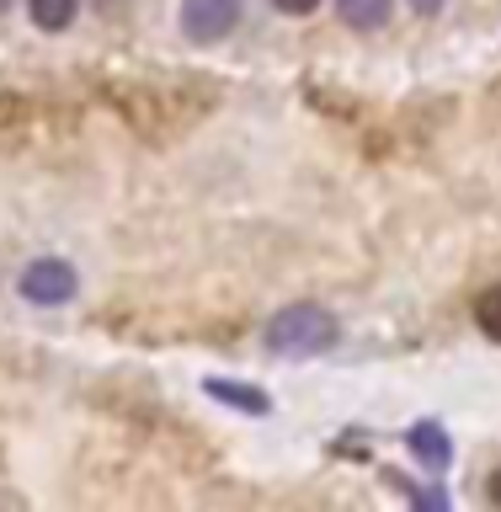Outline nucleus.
Returning a JSON list of instances; mask_svg holds the SVG:
<instances>
[{
    "label": "nucleus",
    "instance_id": "nucleus-1",
    "mask_svg": "<svg viewBox=\"0 0 501 512\" xmlns=\"http://www.w3.org/2000/svg\"><path fill=\"white\" fill-rule=\"evenodd\" d=\"M336 336H342V326H336V315L326 310V304H288V310H278L267 320V347L272 352H294V358H310V352H326Z\"/></svg>",
    "mask_w": 501,
    "mask_h": 512
},
{
    "label": "nucleus",
    "instance_id": "nucleus-2",
    "mask_svg": "<svg viewBox=\"0 0 501 512\" xmlns=\"http://www.w3.org/2000/svg\"><path fill=\"white\" fill-rule=\"evenodd\" d=\"M75 288H80V278L64 256H38V262L22 272V299L27 304H48V310H54V304L75 299Z\"/></svg>",
    "mask_w": 501,
    "mask_h": 512
},
{
    "label": "nucleus",
    "instance_id": "nucleus-3",
    "mask_svg": "<svg viewBox=\"0 0 501 512\" xmlns=\"http://www.w3.org/2000/svg\"><path fill=\"white\" fill-rule=\"evenodd\" d=\"M240 22V0H182V32L192 43H219Z\"/></svg>",
    "mask_w": 501,
    "mask_h": 512
},
{
    "label": "nucleus",
    "instance_id": "nucleus-4",
    "mask_svg": "<svg viewBox=\"0 0 501 512\" xmlns=\"http://www.w3.org/2000/svg\"><path fill=\"white\" fill-rule=\"evenodd\" d=\"M395 0H336V16L352 27V32H379L384 22H390Z\"/></svg>",
    "mask_w": 501,
    "mask_h": 512
},
{
    "label": "nucleus",
    "instance_id": "nucleus-5",
    "mask_svg": "<svg viewBox=\"0 0 501 512\" xmlns=\"http://www.w3.org/2000/svg\"><path fill=\"white\" fill-rule=\"evenodd\" d=\"M75 11H80V0H27L32 27H43V32H64L75 22Z\"/></svg>",
    "mask_w": 501,
    "mask_h": 512
},
{
    "label": "nucleus",
    "instance_id": "nucleus-6",
    "mask_svg": "<svg viewBox=\"0 0 501 512\" xmlns=\"http://www.w3.org/2000/svg\"><path fill=\"white\" fill-rule=\"evenodd\" d=\"M411 448L422 454V464H432V470H443L448 454H454V448H448V432H443L438 422H422V427H416V432H411Z\"/></svg>",
    "mask_w": 501,
    "mask_h": 512
},
{
    "label": "nucleus",
    "instance_id": "nucleus-7",
    "mask_svg": "<svg viewBox=\"0 0 501 512\" xmlns=\"http://www.w3.org/2000/svg\"><path fill=\"white\" fill-rule=\"evenodd\" d=\"M475 326L491 336V342H501V283L486 288V294L475 299Z\"/></svg>",
    "mask_w": 501,
    "mask_h": 512
},
{
    "label": "nucleus",
    "instance_id": "nucleus-8",
    "mask_svg": "<svg viewBox=\"0 0 501 512\" xmlns=\"http://www.w3.org/2000/svg\"><path fill=\"white\" fill-rule=\"evenodd\" d=\"M208 395H219V400H235V406H246V411H262V406H267L262 395H246V390H235L230 379H208Z\"/></svg>",
    "mask_w": 501,
    "mask_h": 512
},
{
    "label": "nucleus",
    "instance_id": "nucleus-9",
    "mask_svg": "<svg viewBox=\"0 0 501 512\" xmlns=\"http://www.w3.org/2000/svg\"><path fill=\"white\" fill-rule=\"evenodd\" d=\"M272 6H278L283 16H310V11L320 6V0H272Z\"/></svg>",
    "mask_w": 501,
    "mask_h": 512
},
{
    "label": "nucleus",
    "instance_id": "nucleus-10",
    "mask_svg": "<svg viewBox=\"0 0 501 512\" xmlns=\"http://www.w3.org/2000/svg\"><path fill=\"white\" fill-rule=\"evenodd\" d=\"M411 6L422 11V16H438V11H443V0H411Z\"/></svg>",
    "mask_w": 501,
    "mask_h": 512
},
{
    "label": "nucleus",
    "instance_id": "nucleus-11",
    "mask_svg": "<svg viewBox=\"0 0 501 512\" xmlns=\"http://www.w3.org/2000/svg\"><path fill=\"white\" fill-rule=\"evenodd\" d=\"M486 496H491V502H496V507H501V470H496V475H491V486H486Z\"/></svg>",
    "mask_w": 501,
    "mask_h": 512
}]
</instances>
